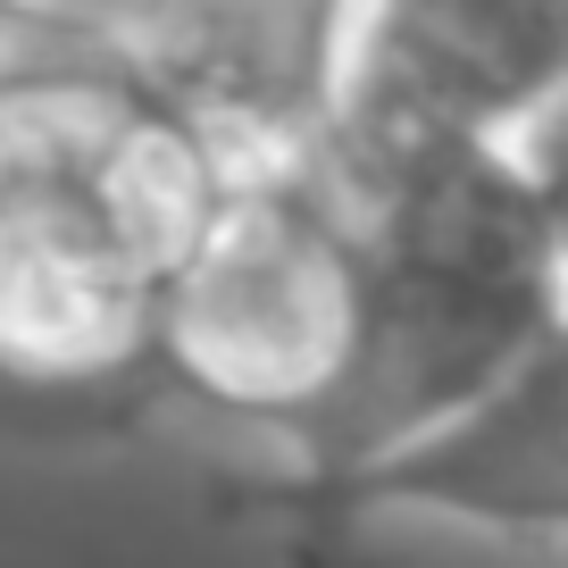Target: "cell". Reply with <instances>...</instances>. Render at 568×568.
<instances>
[{
  "label": "cell",
  "mask_w": 568,
  "mask_h": 568,
  "mask_svg": "<svg viewBox=\"0 0 568 568\" xmlns=\"http://www.w3.org/2000/svg\"><path fill=\"white\" fill-rule=\"evenodd\" d=\"M217 151L92 34L0 18V393H160V318L210 217Z\"/></svg>",
  "instance_id": "cell-1"
},
{
  "label": "cell",
  "mask_w": 568,
  "mask_h": 568,
  "mask_svg": "<svg viewBox=\"0 0 568 568\" xmlns=\"http://www.w3.org/2000/svg\"><path fill=\"white\" fill-rule=\"evenodd\" d=\"M376 251L326 168L234 184L168 293L160 393L267 426L302 468H335L376 402Z\"/></svg>",
  "instance_id": "cell-2"
},
{
  "label": "cell",
  "mask_w": 568,
  "mask_h": 568,
  "mask_svg": "<svg viewBox=\"0 0 568 568\" xmlns=\"http://www.w3.org/2000/svg\"><path fill=\"white\" fill-rule=\"evenodd\" d=\"M318 168L368 226L376 293H385L376 402L352 452V460H368L418 426L452 418L460 402H477L568 310V267L544 184L518 151H426V160H385V168L318 160Z\"/></svg>",
  "instance_id": "cell-3"
},
{
  "label": "cell",
  "mask_w": 568,
  "mask_h": 568,
  "mask_svg": "<svg viewBox=\"0 0 568 568\" xmlns=\"http://www.w3.org/2000/svg\"><path fill=\"white\" fill-rule=\"evenodd\" d=\"M568 109V0H343L318 160L527 151Z\"/></svg>",
  "instance_id": "cell-4"
},
{
  "label": "cell",
  "mask_w": 568,
  "mask_h": 568,
  "mask_svg": "<svg viewBox=\"0 0 568 568\" xmlns=\"http://www.w3.org/2000/svg\"><path fill=\"white\" fill-rule=\"evenodd\" d=\"M251 518H276L302 544L435 518L501 544H568V310L452 418L343 468H293L243 494Z\"/></svg>",
  "instance_id": "cell-5"
},
{
  "label": "cell",
  "mask_w": 568,
  "mask_h": 568,
  "mask_svg": "<svg viewBox=\"0 0 568 568\" xmlns=\"http://www.w3.org/2000/svg\"><path fill=\"white\" fill-rule=\"evenodd\" d=\"M92 42L210 142L226 184L318 168L343 0H118Z\"/></svg>",
  "instance_id": "cell-6"
},
{
  "label": "cell",
  "mask_w": 568,
  "mask_h": 568,
  "mask_svg": "<svg viewBox=\"0 0 568 568\" xmlns=\"http://www.w3.org/2000/svg\"><path fill=\"white\" fill-rule=\"evenodd\" d=\"M118 0H0V18L9 26H59V34H92Z\"/></svg>",
  "instance_id": "cell-7"
}]
</instances>
